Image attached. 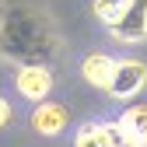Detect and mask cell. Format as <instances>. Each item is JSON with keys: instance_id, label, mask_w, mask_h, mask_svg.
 <instances>
[{"instance_id": "6da1fadb", "label": "cell", "mask_w": 147, "mask_h": 147, "mask_svg": "<svg viewBox=\"0 0 147 147\" xmlns=\"http://www.w3.org/2000/svg\"><path fill=\"white\" fill-rule=\"evenodd\" d=\"M60 53L56 21L39 0H7L0 7V56L18 67H49Z\"/></svg>"}, {"instance_id": "7a4b0ae2", "label": "cell", "mask_w": 147, "mask_h": 147, "mask_svg": "<svg viewBox=\"0 0 147 147\" xmlns=\"http://www.w3.org/2000/svg\"><path fill=\"white\" fill-rule=\"evenodd\" d=\"M144 88H147V60H116V70H112V81H109L105 95L130 105Z\"/></svg>"}, {"instance_id": "3957f363", "label": "cell", "mask_w": 147, "mask_h": 147, "mask_svg": "<svg viewBox=\"0 0 147 147\" xmlns=\"http://www.w3.org/2000/svg\"><path fill=\"white\" fill-rule=\"evenodd\" d=\"M109 35L116 42H123V46L147 42V0H126L119 21L109 28Z\"/></svg>"}, {"instance_id": "ba28073f", "label": "cell", "mask_w": 147, "mask_h": 147, "mask_svg": "<svg viewBox=\"0 0 147 147\" xmlns=\"http://www.w3.org/2000/svg\"><path fill=\"white\" fill-rule=\"evenodd\" d=\"M112 70H116V56H109V53H88L81 60V77L91 84V88H109L112 81Z\"/></svg>"}, {"instance_id": "277c9868", "label": "cell", "mask_w": 147, "mask_h": 147, "mask_svg": "<svg viewBox=\"0 0 147 147\" xmlns=\"http://www.w3.org/2000/svg\"><path fill=\"white\" fill-rule=\"evenodd\" d=\"M14 88H18V95L28 98V102H49V91H53V70L49 67H39V63H32V67H18L14 70Z\"/></svg>"}, {"instance_id": "52a82bcc", "label": "cell", "mask_w": 147, "mask_h": 147, "mask_svg": "<svg viewBox=\"0 0 147 147\" xmlns=\"http://www.w3.org/2000/svg\"><path fill=\"white\" fill-rule=\"evenodd\" d=\"M119 130L130 137L133 147H147V102H130L119 112Z\"/></svg>"}, {"instance_id": "30bf717a", "label": "cell", "mask_w": 147, "mask_h": 147, "mask_svg": "<svg viewBox=\"0 0 147 147\" xmlns=\"http://www.w3.org/2000/svg\"><path fill=\"white\" fill-rule=\"evenodd\" d=\"M11 116H14V109H11V102L0 95V130H4V126L11 123Z\"/></svg>"}, {"instance_id": "9c48e42d", "label": "cell", "mask_w": 147, "mask_h": 147, "mask_svg": "<svg viewBox=\"0 0 147 147\" xmlns=\"http://www.w3.org/2000/svg\"><path fill=\"white\" fill-rule=\"evenodd\" d=\"M123 7H126V0H91V14H95L105 28H112V25L119 21Z\"/></svg>"}, {"instance_id": "8992f818", "label": "cell", "mask_w": 147, "mask_h": 147, "mask_svg": "<svg viewBox=\"0 0 147 147\" xmlns=\"http://www.w3.org/2000/svg\"><path fill=\"white\" fill-rule=\"evenodd\" d=\"M67 123H70V112L60 102H39L32 109V130L39 137H60L67 130Z\"/></svg>"}, {"instance_id": "5b68a950", "label": "cell", "mask_w": 147, "mask_h": 147, "mask_svg": "<svg viewBox=\"0 0 147 147\" xmlns=\"http://www.w3.org/2000/svg\"><path fill=\"white\" fill-rule=\"evenodd\" d=\"M74 147H133L119 123H84L74 133Z\"/></svg>"}]
</instances>
